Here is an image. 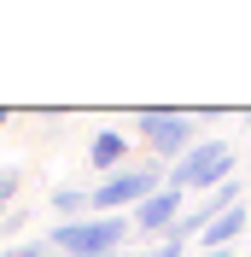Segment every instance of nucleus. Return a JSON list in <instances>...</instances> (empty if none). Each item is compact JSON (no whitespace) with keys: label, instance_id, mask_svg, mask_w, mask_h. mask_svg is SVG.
Instances as JSON below:
<instances>
[{"label":"nucleus","instance_id":"f8f14e48","mask_svg":"<svg viewBox=\"0 0 251 257\" xmlns=\"http://www.w3.org/2000/svg\"><path fill=\"white\" fill-rule=\"evenodd\" d=\"M199 257H234V251H199Z\"/></svg>","mask_w":251,"mask_h":257},{"label":"nucleus","instance_id":"1a4fd4ad","mask_svg":"<svg viewBox=\"0 0 251 257\" xmlns=\"http://www.w3.org/2000/svg\"><path fill=\"white\" fill-rule=\"evenodd\" d=\"M18 187H24V176H18L12 164H6V170H0V216H6V205L18 199Z\"/></svg>","mask_w":251,"mask_h":257},{"label":"nucleus","instance_id":"6e6552de","mask_svg":"<svg viewBox=\"0 0 251 257\" xmlns=\"http://www.w3.org/2000/svg\"><path fill=\"white\" fill-rule=\"evenodd\" d=\"M53 210H59L64 222H76V210H88V193H76V187H59V193H53Z\"/></svg>","mask_w":251,"mask_h":257},{"label":"nucleus","instance_id":"9b49d317","mask_svg":"<svg viewBox=\"0 0 251 257\" xmlns=\"http://www.w3.org/2000/svg\"><path fill=\"white\" fill-rule=\"evenodd\" d=\"M181 245H187V240H158L152 251H141V257H181Z\"/></svg>","mask_w":251,"mask_h":257},{"label":"nucleus","instance_id":"423d86ee","mask_svg":"<svg viewBox=\"0 0 251 257\" xmlns=\"http://www.w3.org/2000/svg\"><path fill=\"white\" fill-rule=\"evenodd\" d=\"M245 222H251V205H234L228 216H216V222L199 234V251H228V245L245 234Z\"/></svg>","mask_w":251,"mask_h":257},{"label":"nucleus","instance_id":"7ed1b4c3","mask_svg":"<svg viewBox=\"0 0 251 257\" xmlns=\"http://www.w3.org/2000/svg\"><path fill=\"white\" fill-rule=\"evenodd\" d=\"M141 141L152 146V158H187L193 146L204 141L199 135V123H193V117H181V111H164V105H146L141 111Z\"/></svg>","mask_w":251,"mask_h":257},{"label":"nucleus","instance_id":"4468645a","mask_svg":"<svg viewBox=\"0 0 251 257\" xmlns=\"http://www.w3.org/2000/svg\"><path fill=\"white\" fill-rule=\"evenodd\" d=\"M245 123H251V111H245Z\"/></svg>","mask_w":251,"mask_h":257},{"label":"nucleus","instance_id":"20e7f679","mask_svg":"<svg viewBox=\"0 0 251 257\" xmlns=\"http://www.w3.org/2000/svg\"><path fill=\"white\" fill-rule=\"evenodd\" d=\"M158 193V164H129V170H117L111 181H99L94 193H88V205L99 210V216H117V210L129 205H146Z\"/></svg>","mask_w":251,"mask_h":257},{"label":"nucleus","instance_id":"f257e3e1","mask_svg":"<svg viewBox=\"0 0 251 257\" xmlns=\"http://www.w3.org/2000/svg\"><path fill=\"white\" fill-rule=\"evenodd\" d=\"M135 234L129 216H76V222H59L47 234V251L70 257V251H94V257H117V245Z\"/></svg>","mask_w":251,"mask_h":257},{"label":"nucleus","instance_id":"39448f33","mask_svg":"<svg viewBox=\"0 0 251 257\" xmlns=\"http://www.w3.org/2000/svg\"><path fill=\"white\" fill-rule=\"evenodd\" d=\"M181 216H187V193L181 187H158L146 205H135V228H141V234H158V240H164Z\"/></svg>","mask_w":251,"mask_h":257},{"label":"nucleus","instance_id":"0eeeda50","mask_svg":"<svg viewBox=\"0 0 251 257\" xmlns=\"http://www.w3.org/2000/svg\"><path fill=\"white\" fill-rule=\"evenodd\" d=\"M88 158H94V170H123V158H129V135H117V128H99L94 146H88Z\"/></svg>","mask_w":251,"mask_h":257},{"label":"nucleus","instance_id":"f03ea898","mask_svg":"<svg viewBox=\"0 0 251 257\" xmlns=\"http://www.w3.org/2000/svg\"><path fill=\"white\" fill-rule=\"evenodd\" d=\"M234 164H239V158H234V146L222 141V135H204V141L193 146L187 158H181V164L170 170V187H181V193H187V187H199V193H216L222 181L234 176Z\"/></svg>","mask_w":251,"mask_h":257},{"label":"nucleus","instance_id":"ddd939ff","mask_svg":"<svg viewBox=\"0 0 251 257\" xmlns=\"http://www.w3.org/2000/svg\"><path fill=\"white\" fill-rule=\"evenodd\" d=\"M70 257H94V251H70Z\"/></svg>","mask_w":251,"mask_h":257},{"label":"nucleus","instance_id":"9d476101","mask_svg":"<svg viewBox=\"0 0 251 257\" xmlns=\"http://www.w3.org/2000/svg\"><path fill=\"white\" fill-rule=\"evenodd\" d=\"M0 257H47V245H41V240H30V245H6Z\"/></svg>","mask_w":251,"mask_h":257}]
</instances>
